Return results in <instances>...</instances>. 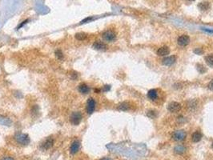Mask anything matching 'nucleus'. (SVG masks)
Returning a JSON list of instances; mask_svg holds the SVG:
<instances>
[{"label":"nucleus","instance_id":"nucleus-1","mask_svg":"<svg viewBox=\"0 0 213 160\" xmlns=\"http://www.w3.org/2000/svg\"><path fill=\"white\" fill-rule=\"evenodd\" d=\"M83 119V114L80 111H75L71 114L70 121L72 125L74 126H78L81 123Z\"/></svg>","mask_w":213,"mask_h":160},{"label":"nucleus","instance_id":"nucleus-2","mask_svg":"<svg viewBox=\"0 0 213 160\" xmlns=\"http://www.w3.org/2000/svg\"><path fill=\"white\" fill-rule=\"evenodd\" d=\"M15 138L17 143H19L21 145H24V146L27 145L30 143V138H29V136L27 135V134H17Z\"/></svg>","mask_w":213,"mask_h":160},{"label":"nucleus","instance_id":"nucleus-3","mask_svg":"<svg viewBox=\"0 0 213 160\" xmlns=\"http://www.w3.org/2000/svg\"><path fill=\"white\" fill-rule=\"evenodd\" d=\"M86 108H87V112L88 114H91L95 111V101L94 100V99H92V98L88 99Z\"/></svg>","mask_w":213,"mask_h":160},{"label":"nucleus","instance_id":"nucleus-4","mask_svg":"<svg viewBox=\"0 0 213 160\" xmlns=\"http://www.w3.org/2000/svg\"><path fill=\"white\" fill-rule=\"evenodd\" d=\"M54 145V139L52 138H47V139L44 141L43 143L41 144L40 146V148L43 150H49L50 148L53 147Z\"/></svg>","mask_w":213,"mask_h":160},{"label":"nucleus","instance_id":"nucleus-5","mask_svg":"<svg viewBox=\"0 0 213 160\" xmlns=\"http://www.w3.org/2000/svg\"><path fill=\"white\" fill-rule=\"evenodd\" d=\"M172 138L176 141H183L186 138V132L184 130H176L172 134Z\"/></svg>","mask_w":213,"mask_h":160},{"label":"nucleus","instance_id":"nucleus-6","mask_svg":"<svg viewBox=\"0 0 213 160\" xmlns=\"http://www.w3.org/2000/svg\"><path fill=\"white\" fill-rule=\"evenodd\" d=\"M115 33L112 31V30H106L103 34V39L106 40L107 42H112L115 39Z\"/></svg>","mask_w":213,"mask_h":160},{"label":"nucleus","instance_id":"nucleus-7","mask_svg":"<svg viewBox=\"0 0 213 160\" xmlns=\"http://www.w3.org/2000/svg\"><path fill=\"white\" fill-rule=\"evenodd\" d=\"M180 108H181V105L179 103H177V102H172L167 106V110H169L170 112H172V113H175V112L179 111L180 110Z\"/></svg>","mask_w":213,"mask_h":160},{"label":"nucleus","instance_id":"nucleus-8","mask_svg":"<svg viewBox=\"0 0 213 160\" xmlns=\"http://www.w3.org/2000/svg\"><path fill=\"white\" fill-rule=\"evenodd\" d=\"M190 38L186 34H183L181 36L179 37L178 39V44L181 46V47H185L187 44L189 43Z\"/></svg>","mask_w":213,"mask_h":160},{"label":"nucleus","instance_id":"nucleus-9","mask_svg":"<svg viewBox=\"0 0 213 160\" xmlns=\"http://www.w3.org/2000/svg\"><path fill=\"white\" fill-rule=\"evenodd\" d=\"M176 60V56H174V55L168 56L167 57V58H165V59L163 60V65H165V66H167V67H170V66H172V65H173V64L175 63Z\"/></svg>","mask_w":213,"mask_h":160},{"label":"nucleus","instance_id":"nucleus-10","mask_svg":"<svg viewBox=\"0 0 213 160\" xmlns=\"http://www.w3.org/2000/svg\"><path fill=\"white\" fill-rule=\"evenodd\" d=\"M80 149V143L79 141H74L70 147V152L72 154H76Z\"/></svg>","mask_w":213,"mask_h":160},{"label":"nucleus","instance_id":"nucleus-11","mask_svg":"<svg viewBox=\"0 0 213 160\" xmlns=\"http://www.w3.org/2000/svg\"><path fill=\"white\" fill-rule=\"evenodd\" d=\"M92 47H93L94 49H95V50H106V45L104 43H103V42H101V41H96V42H95L93 43Z\"/></svg>","mask_w":213,"mask_h":160},{"label":"nucleus","instance_id":"nucleus-12","mask_svg":"<svg viewBox=\"0 0 213 160\" xmlns=\"http://www.w3.org/2000/svg\"><path fill=\"white\" fill-rule=\"evenodd\" d=\"M170 49L167 47H162L159 48V50H157V54L160 56H166L167 54H169Z\"/></svg>","mask_w":213,"mask_h":160},{"label":"nucleus","instance_id":"nucleus-13","mask_svg":"<svg viewBox=\"0 0 213 160\" xmlns=\"http://www.w3.org/2000/svg\"><path fill=\"white\" fill-rule=\"evenodd\" d=\"M79 91H80L81 94H87L90 92V88L87 86V84L85 83H81L79 86Z\"/></svg>","mask_w":213,"mask_h":160},{"label":"nucleus","instance_id":"nucleus-14","mask_svg":"<svg viewBox=\"0 0 213 160\" xmlns=\"http://www.w3.org/2000/svg\"><path fill=\"white\" fill-rule=\"evenodd\" d=\"M202 139V134L200 133V131H196L195 133H193L192 136V139L194 143H198L200 142Z\"/></svg>","mask_w":213,"mask_h":160},{"label":"nucleus","instance_id":"nucleus-15","mask_svg":"<svg viewBox=\"0 0 213 160\" xmlns=\"http://www.w3.org/2000/svg\"><path fill=\"white\" fill-rule=\"evenodd\" d=\"M157 96H158L157 91L156 90H154V89H151V90H150L147 92V97L151 100H156L157 99Z\"/></svg>","mask_w":213,"mask_h":160},{"label":"nucleus","instance_id":"nucleus-16","mask_svg":"<svg viewBox=\"0 0 213 160\" xmlns=\"http://www.w3.org/2000/svg\"><path fill=\"white\" fill-rule=\"evenodd\" d=\"M174 150H175V152L176 154H183L185 152L186 148L183 147V145H178V146H176V147L174 148Z\"/></svg>","mask_w":213,"mask_h":160},{"label":"nucleus","instance_id":"nucleus-17","mask_svg":"<svg viewBox=\"0 0 213 160\" xmlns=\"http://www.w3.org/2000/svg\"><path fill=\"white\" fill-rule=\"evenodd\" d=\"M205 61H206L207 64L209 66V67H212L213 68V54H208L205 57Z\"/></svg>","mask_w":213,"mask_h":160},{"label":"nucleus","instance_id":"nucleus-18","mask_svg":"<svg viewBox=\"0 0 213 160\" xmlns=\"http://www.w3.org/2000/svg\"><path fill=\"white\" fill-rule=\"evenodd\" d=\"M199 8H200V10H207V9H209L210 8V4L209 3H207V2H203V3H201L199 4Z\"/></svg>","mask_w":213,"mask_h":160},{"label":"nucleus","instance_id":"nucleus-19","mask_svg":"<svg viewBox=\"0 0 213 160\" xmlns=\"http://www.w3.org/2000/svg\"><path fill=\"white\" fill-rule=\"evenodd\" d=\"M75 39L80 41H83V40H85L87 39V34L85 33H77L75 34Z\"/></svg>","mask_w":213,"mask_h":160},{"label":"nucleus","instance_id":"nucleus-20","mask_svg":"<svg viewBox=\"0 0 213 160\" xmlns=\"http://www.w3.org/2000/svg\"><path fill=\"white\" fill-rule=\"evenodd\" d=\"M120 110H123V111H126L129 109V104L127 103H122L121 104L119 105L118 107Z\"/></svg>","mask_w":213,"mask_h":160},{"label":"nucleus","instance_id":"nucleus-21","mask_svg":"<svg viewBox=\"0 0 213 160\" xmlns=\"http://www.w3.org/2000/svg\"><path fill=\"white\" fill-rule=\"evenodd\" d=\"M55 56L59 60H62L63 59V54L62 52V50H59V49H58V50L55 51Z\"/></svg>","mask_w":213,"mask_h":160},{"label":"nucleus","instance_id":"nucleus-22","mask_svg":"<svg viewBox=\"0 0 213 160\" xmlns=\"http://www.w3.org/2000/svg\"><path fill=\"white\" fill-rule=\"evenodd\" d=\"M147 115L149 118H151V119H155L157 116V113L156 111H155V110H149L147 114Z\"/></svg>","mask_w":213,"mask_h":160},{"label":"nucleus","instance_id":"nucleus-23","mask_svg":"<svg viewBox=\"0 0 213 160\" xmlns=\"http://www.w3.org/2000/svg\"><path fill=\"white\" fill-rule=\"evenodd\" d=\"M196 68H197V70H198V71H199L200 74H203L206 71L205 67H203V65H201V64H197Z\"/></svg>","mask_w":213,"mask_h":160},{"label":"nucleus","instance_id":"nucleus-24","mask_svg":"<svg viewBox=\"0 0 213 160\" xmlns=\"http://www.w3.org/2000/svg\"><path fill=\"white\" fill-rule=\"evenodd\" d=\"M194 53L196 54H202L203 53V50L201 49V48H196V49H195L194 50Z\"/></svg>","mask_w":213,"mask_h":160},{"label":"nucleus","instance_id":"nucleus-25","mask_svg":"<svg viewBox=\"0 0 213 160\" xmlns=\"http://www.w3.org/2000/svg\"><path fill=\"white\" fill-rule=\"evenodd\" d=\"M93 19L91 17H90V18H87V19H83V21H81V23H80V24H83V23H89L90 21H91V20Z\"/></svg>","mask_w":213,"mask_h":160},{"label":"nucleus","instance_id":"nucleus-26","mask_svg":"<svg viewBox=\"0 0 213 160\" xmlns=\"http://www.w3.org/2000/svg\"><path fill=\"white\" fill-rule=\"evenodd\" d=\"M208 89L213 91V79L212 80V81L209 83V84H208Z\"/></svg>","mask_w":213,"mask_h":160},{"label":"nucleus","instance_id":"nucleus-27","mask_svg":"<svg viewBox=\"0 0 213 160\" xmlns=\"http://www.w3.org/2000/svg\"><path fill=\"white\" fill-rule=\"evenodd\" d=\"M110 89H111L110 86H107V85H106V86H104V87H103V91H105V92H106V91H108V90H110Z\"/></svg>","mask_w":213,"mask_h":160},{"label":"nucleus","instance_id":"nucleus-28","mask_svg":"<svg viewBox=\"0 0 213 160\" xmlns=\"http://www.w3.org/2000/svg\"><path fill=\"white\" fill-rule=\"evenodd\" d=\"M203 30L206 32H209V33H213V30H209V29H206V28H203Z\"/></svg>","mask_w":213,"mask_h":160},{"label":"nucleus","instance_id":"nucleus-29","mask_svg":"<svg viewBox=\"0 0 213 160\" xmlns=\"http://www.w3.org/2000/svg\"><path fill=\"white\" fill-rule=\"evenodd\" d=\"M27 22H28V20H26V21H24V22H23V23H22V24H21V25H20L19 27H18V29H19L20 27H23V26H24V24H26V23H27Z\"/></svg>","mask_w":213,"mask_h":160},{"label":"nucleus","instance_id":"nucleus-30","mask_svg":"<svg viewBox=\"0 0 213 160\" xmlns=\"http://www.w3.org/2000/svg\"><path fill=\"white\" fill-rule=\"evenodd\" d=\"M2 160H14L12 158H10V157H7V158H4V159H3Z\"/></svg>","mask_w":213,"mask_h":160},{"label":"nucleus","instance_id":"nucleus-31","mask_svg":"<svg viewBox=\"0 0 213 160\" xmlns=\"http://www.w3.org/2000/svg\"><path fill=\"white\" fill-rule=\"evenodd\" d=\"M100 160H112V159H110V158H103V159H101Z\"/></svg>","mask_w":213,"mask_h":160},{"label":"nucleus","instance_id":"nucleus-32","mask_svg":"<svg viewBox=\"0 0 213 160\" xmlns=\"http://www.w3.org/2000/svg\"><path fill=\"white\" fill-rule=\"evenodd\" d=\"M188 1H194V0H188Z\"/></svg>","mask_w":213,"mask_h":160},{"label":"nucleus","instance_id":"nucleus-33","mask_svg":"<svg viewBox=\"0 0 213 160\" xmlns=\"http://www.w3.org/2000/svg\"><path fill=\"white\" fill-rule=\"evenodd\" d=\"M212 148H213V143H212Z\"/></svg>","mask_w":213,"mask_h":160}]
</instances>
